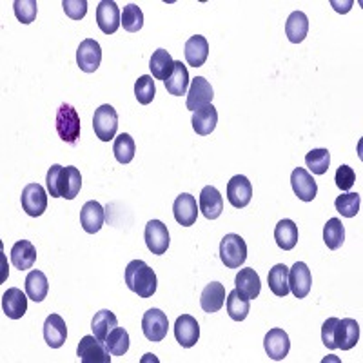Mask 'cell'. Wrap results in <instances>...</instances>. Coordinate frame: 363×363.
<instances>
[{
    "label": "cell",
    "instance_id": "44",
    "mask_svg": "<svg viewBox=\"0 0 363 363\" xmlns=\"http://www.w3.org/2000/svg\"><path fill=\"white\" fill-rule=\"evenodd\" d=\"M13 11H15V17H17L18 22H22V24H31L37 18V0H15Z\"/></svg>",
    "mask_w": 363,
    "mask_h": 363
},
{
    "label": "cell",
    "instance_id": "18",
    "mask_svg": "<svg viewBox=\"0 0 363 363\" xmlns=\"http://www.w3.org/2000/svg\"><path fill=\"white\" fill-rule=\"evenodd\" d=\"M359 342V325L352 318H343L338 320L335 330V343L336 349L342 351H351L352 347Z\"/></svg>",
    "mask_w": 363,
    "mask_h": 363
},
{
    "label": "cell",
    "instance_id": "7",
    "mask_svg": "<svg viewBox=\"0 0 363 363\" xmlns=\"http://www.w3.org/2000/svg\"><path fill=\"white\" fill-rule=\"evenodd\" d=\"M111 352L106 349L104 342H100L95 335L84 336L77 349V356L82 363H111Z\"/></svg>",
    "mask_w": 363,
    "mask_h": 363
},
{
    "label": "cell",
    "instance_id": "6",
    "mask_svg": "<svg viewBox=\"0 0 363 363\" xmlns=\"http://www.w3.org/2000/svg\"><path fill=\"white\" fill-rule=\"evenodd\" d=\"M169 330V320L160 309H149L142 318V333L149 342H162Z\"/></svg>",
    "mask_w": 363,
    "mask_h": 363
},
{
    "label": "cell",
    "instance_id": "46",
    "mask_svg": "<svg viewBox=\"0 0 363 363\" xmlns=\"http://www.w3.org/2000/svg\"><path fill=\"white\" fill-rule=\"evenodd\" d=\"M64 13L73 21H80L86 17L87 13V2L86 0H64L62 2Z\"/></svg>",
    "mask_w": 363,
    "mask_h": 363
},
{
    "label": "cell",
    "instance_id": "27",
    "mask_svg": "<svg viewBox=\"0 0 363 363\" xmlns=\"http://www.w3.org/2000/svg\"><path fill=\"white\" fill-rule=\"evenodd\" d=\"M193 129L199 133L200 136H207L215 131L216 124H218V111L213 104L206 106L202 109H196L193 113Z\"/></svg>",
    "mask_w": 363,
    "mask_h": 363
},
{
    "label": "cell",
    "instance_id": "35",
    "mask_svg": "<svg viewBox=\"0 0 363 363\" xmlns=\"http://www.w3.org/2000/svg\"><path fill=\"white\" fill-rule=\"evenodd\" d=\"M225 307H227V314H229L231 320H235V322H244L245 318H247L249 311H251L249 298L244 296V294L236 289L227 294Z\"/></svg>",
    "mask_w": 363,
    "mask_h": 363
},
{
    "label": "cell",
    "instance_id": "21",
    "mask_svg": "<svg viewBox=\"0 0 363 363\" xmlns=\"http://www.w3.org/2000/svg\"><path fill=\"white\" fill-rule=\"evenodd\" d=\"M28 294L22 293L18 287H11L2 294V311L11 320H18L28 311Z\"/></svg>",
    "mask_w": 363,
    "mask_h": 363
},
{
    "label": "cell",
    "instance_id": "22",
    "mask_svg": "<svg viewBox=\"0 0 363 363\" xmlns=\"http://www.w3.org/2000/svg\"><path fill=\"white\" fill-rule=\"evenodd\" d=\"M44 340L51 349L62 347L67 340V327L62 316L58 314H50L44 322Z\"/></svg>",
    "mask_w": 363,
    "mask_h": 363
},
{
    "label": "cell",
    "instance_id": "34",
    "mask_svg": "<svg viewBox=\"0 0 363 363\" xmlns=\"http://www.w3.org/2000/svg\"><path fill=\"white\" fill-rule=\"evenodd\" d=\"M274 240H277L278 247L284 251H291L298 244V225L293 220H281L274 227Z\"/></svg>",
    "mask_w": 363,
    "mask_h": 363
},
{
    "label": "cell",
    "instance_id": "12",
    "mask_svg": "<svg viewBox=\"0 0 363 363\" xmlns=\"http://www.w3.org/2000/svg\"><path fill=\"white\" fill-rule=\"evenodd\" d=\"M96 24L104 35L116 33L122 26V13L113 0H102L96 8Z\"/></svg>",
    "mask_w": 363,
    "mask_h": 363
},
{
    "label": "cell",
    "instance_id": "28",
    "mask_svg": "<svg viewBox=\"0 0 363 363\" xmlns=\"http://www.w3.org/2000/svg\"><path fill=\"white\" fill-rule=\"evenodd\" d=\"M37 262V249L28 240H21L11 247V264L18 269V271H26L31 269Z\"/></svg>",
    "mask_w": 363,
    "mask_h": 363
},
{
    "label": "cell",
    "instance_id": "13",
    "mask_svg": "<svg viewBox=\"0 0 363 363\" xmlns=\"http://www.w3.org/2000/svg\"><path fill=\"white\" fill-rule=\"evenodd\" d=\"M213 96H215V91L211 87L209 80H206L203 77H196V79L191 80L189 93H187V109L191 111H196V109H202L206 106H209L213 102Z\"/></svg>",
    "mask_w": 363,
    "mask_h": 363
},
{
    "label": "cell",
    "instance_id": "32",
    "mask_svg": "<svg viewBox=\"0 0 363 363\" xmlns=\"http://www.w3.org/2000/svg\"><path fill=\"white\" fill-rule=\"evenodd\" d=\"M165 89L173 96H182L187 93V86H189V71H187L186 64H182V60L174 62L173 74L165 80Z\"/></svg>",
    "mask_w": 363,
    "mask_h": 363
},
{
    "label": "cell",
    "instance_id": "9",
    "mask_svg": "<svg viewBox=\"0 0 363 363\" xmlns=\"http://www.w3.org/2000/svg\"><path fill=\"white\" fill-rule=\"evenodd\" d=\"M144 238H145V245L153 255H164L169 247V231H167V225L160 220H151L145 225L144 231Z\"/></svg>",
    "mask_w": 363,
    "mask_h": 363
},
{
    "label": "cell",
    "instance_id": "39",
    "mask_svg": "<svg viewBox=\"0 0 363 363\" xmlns=\"http://www.w3.org/2000/svg\"><path fill=\"white\" fill-rule=\"evenodd\" d=\"M135 140L128 133H120L115 138V144H113V153L120 164H129L135 158Z\"/></svg>",
    "mask_w": 363,
    "mask_h": 363
},
{
    "label": "cell",
    "instance_id": "8",
    "mask_svg": "<svg viewBox=\"0 0 363 363\" xmlns=\"http://www.w3.org/2000/svg\"><path fill=\"white\" fill-rule=\"evenodd\" d=\"M22 209L28 213L29 216H42L44 211L48 209V194L40 184H28L22 191L21 196Z\"/></svg>",
    "mask_w": 363,
    "mask_h": 363
},
{
    "label": "cell",
    "instance_id": "25",
    "mask_svg": "<svg viewBox=\"0 0 363 363\" xmlns=\"http://www.w3.org/2000/svg\"><path fill=\"white\" fill-rule=\"evenodd\" d=\"M235 284L236 291H240V293L244 294V296H247L249 300H255V298L260 296V277H258V272H256L255 269H240V272L235 278Z\"/></svg>",
    "mask_w": 363,
    "mask_h": 363
},
{
    "label": "cell",
    "instance_id": "19",
    "mask_svg": "<svg viewBox=\"0 0 363 363\" xmlns=\"http://www.w3.org/2000/svg\"><path fill=\"white\" fill-rule=\"evenodd\" d=\"M311 285H313L311 269L303 262H296L289 269V291L296 298H306L311 293Z\"/></svg>",
    "mask_w": 363,
    "mask_h": 363
},
{
    "label": "cell",
    "instance_id": "23",
    "mask_svg": "<svg viewBox=\"0 0 363 363\" xmlns=\"http://www.w3.org/2000/svg\"><path fill=\"white\" fill-rule=\"evenodd\" d=\"M104 220H106L104 207L99 202H95V200L86 202L82 209H80V223H82L84 231L89 233V235H95V233L102 229Z\"/></svg>",
    "mask_w": 363,
    "mask_h": 363
},
{
    "label": "cell",
    "instance_id": "24",
    "mask_svg": "<svg viewBox=\"0 0 363 363\" xmlns=\"http://www.w3.org/2000/svg\"><path fill=\"white\" fill-rule=\"evenodd\" d=\"M225 303V287L220 281H211L203 287L202 296H200V306L203 313H218Z\"/></svg>",
    "mask_w": 363,
    "mask_h": 363
},
{
    "label": "cell",
    "instance_id": "40",
    "mask_svg": "<svg viewBox=\"0 0 363 363\" xmlns=\"http://www.w3.org/2000/svg\"><path fill=\"white\" fill-rule=\"evenodd\" d=\"M306 164L313 174H325L330 165V153L327 149H313L307 153Z\"/></svg>",
    "mask_w": 363,
    "mask_h": 363
},
{
    "label": "cell",
    "instance_id": "5",
    "mask_svg": "<svg viewBox=\"0 0 363 363\" xmlns=\"http://www.w3.org/2000/svg\"><path fill=\"white\" fill-rule=\"evenodd\" d=\"M93 129L102 142H109L115 138L116 129H118V115L113 106L104 104L96 109L95 116H93Z\"/></svg>",
    "mask_w": 363,
    "mask_h": 363
},
{
    "label": "cell",
    "instance_id": "26",
    "mask_svg": "<svg viewBox=\"0 0 363 363\" xmlns=\"http://www.w3.org/2000/svg\"><path fill=\"white\" fill-rule=\"evenodd\" d=\"M184 55H186V60L189 66L202 67L206 64L207 57H209V44H207L202 35H194L186 42Z\"/></svg>",
    "mask_w": 363,
    "mask_h": 363
},
{
    "label": "cell",
    "instance_id": "45",
    "mask_svg": "<svg viewBox=\"0 0 363 363\" xmlns=\"http://www.w3.org/2000/svg\"><path fill=\"white\" fill-rule=\"evenodd\" d=\"M335 180H336V186H338L342 191L352 189V186H354V182H356L354 169L349 167V165H340L338 171H336Z\"/></svg>",
    "mask_w": 363,
    "mask_h": 363
},
{
    "label": "cell",
    "instance_id": "11",
    "mask_svg": "<svg viewBox=\"0 0 363 363\" xmlns=\"http://www.w3.org/2000/svg\"><path fill=\"white\" fill-rule=\"evenodd\" d=\"M102 62V48L93 38H86L80 42L77 50V64L84 73H95Z\"/></svg>",
    "mask_w": 363,
    "mask_h": 363
},
{
    "label": "cell",
    "instance_id": "33",
    "mask_svg": "<svg viewBox=\"0 0 363 363\" xmlns=\"http://www.w3.org/2000/svg\"><path fill=\"white\" fill-rule=\"evenodd\" d=\"M48 291H50V281L42 271H31L26 277V294L29 296V300L37 301V303L44 301Z\"/></svg>",
    "mask_w": 363,
    "mask_h": 363
},
{
    "label": "cell",
    "instance_id": "29",
    "mask_svg": "<svg viewBox=\"0 0 363 363\" xmlns=\"http://www.w3.org/2000/svg\"><path fill=\"white\" fill-rule=\"evenodd\" d=\"M285 33L293 44H300L306 40L309 33V18L303 11H293L285 22Z\"/></svg>",
    "mask_w": 363,
    "mask_h": 363
},
{
    "label": "cell",
    "instance_id": "10",
    "mask_svg": "<svg viewBox=\"0 0 363 363\" xmlns=\"http://www.w3.org/2000/svg\"><path fill=\"white\" fill-rule=\"evenodd\" d=\"M252 199V186L247 177L236 174L227 182V200L236 209H244Z\"/></svg>",
    "mask_w": 363,
    "mask_h": 363
},
{
    "label": "cell",
    "instance_id": "36",
    "mask_svg": "<svg viewBox=\"0 0 363 363\" xmlns=\"http://www.w3.org/2000/svg\"><path fill=\"white\" fill-rule=\"evenodd\" d=\"M116 327H118V320H116L115 314L108 309L99 311V313L95 314V318H93V322H91L93 335H95L100 342H104V340L108 338L109 333H111L113 329H116Z\"/></svg>",
    "mask_w": 363,
    "mask_h": 363
},
{
    "label": "cell",
    "instance_id": "30",
    "mask_svg": "<svg viewBox=\"0 0 363 363\" xmlns=\"http://www.w3.org/2000/svg\"><path fill=\"white\" fill-rule=\"evenodd\" d=\"M149 69H151V73H153L155 80H162V82H165V80L169 79L174 69V60L169 55V51H165V50L155 51L151 60H149Z\"/></svg>",
    "mask_w": 363,
    "mask_h": 363
},
{
    "label": "cell",
    "instance_id": "37",
    "mask_svg": "<svg viewBox=\"0 0 363 363\" xmlns=\"http://www.w3.org/2000/svg\"><path fill=\"white\" fill-rule=\"evenodd\" d=\"M323 242L330 251H338L345 242V227L338 218H330L323 227Z\"/></svg>",
    "mask_w": 363,
    "mask_h": 363
},
{
    "label": "cell",
    "instance_id": "16",
    "mask_svg": "<svg viewBox=\"0 0 363 363\" xmlns=\"http://www.w3.org/2000/svg\"><path fill=\"white\" fill-rule=\"evenodd\" d=\"M264 347L269 358L274 359V362H281L291 351L289 335L284 329H271L265 335Z\"/></svg>",
    "mask_w": 363,
    "mask_h": 363
},
{
    "label": "cell",
    "instance_id": "15",
    "mask_svg": "<svg viewBox=\"0 0 363 363\" xmlns=\"http://www.w3.org/2000/svg\"><path fill=\"white\" fill-rule=\"evenodd\" d=\"M291 186H293L294 194L301 202H313L318 194V184L309 171L303 167H296L291 174Z\"/></svg>",
    "mask_w": 363,
    "mask_h": 363
},
{
    "label": "cell",
    "instance_id": "43",
    "mask_svg": "<svg viewBox=\"0 0 363 363\" xmlns=\"http://www.w3.org/2000/svg\"><path fill=\"white\" fill-rule=\"evenodd\" d=\"M122 26L129 33H136L140 31L144 26V13L136 4H128L122 11Z\"/></svg>",
    "mask_w": 363,
    "mask_h": 363
},
{
    "label": "cell",
    "instance_id": "3",
    "mask_svg": "<svg viewBox=\"0 0 363 363\" xmlns=\"http://www.w3.org/2000/svg\"><path fill=\"white\" fill-rule=\"evenodd\" d=\"M220 258L227 269H240L247 260V244L240 235H225L220 242Z\"/></svg>",
    "mask_w": 363,
    "mask_h": 363
},
{
    "label": "cell",
    "instance_id": "20",
    "mask_svg": "<svg viewBox=\"0 0 363 363\" xmlns=\"http://www.w3.org/2000/svg\"><path fill=\"white\" fill-rule=\"evenodd\" d=\"M199 209L207 220H216L223 211V199L220 191L213 186H206L200 193Z\"/></svg>",
    "mask_w": 363,
    "mask_h": 363
},
{
    "label": "cell",
    "instance_id": "31",
    "mask_svg": "<svg viewBox=\"0 0 363 363\" xmlns=\"http://www.w3.org/2000/svg\"><path fill=\"white\" fill-rule=\"evenodd\" d=\"M269 289L278 298H285L289 294V267L285 264H278L267 274Z\"/></svg>",
    "mask_w": 363,
    "mask_h": 363
},
{
    "label": "cell",
    "instance_id": "14",
    "mask_svg": "<svg viewBox=\"0 0 363 363\" xmlns=\"http://www.w3.org/2000/svg\"><path fill=\"white\" fill-rule=\"evenodd\" d=\"M199 206H196V199L189 193L178 194L177 200L173 203V215L174 220L180 223L182 227H191L196 223L199 218Z\"/></svg>",
    "mask_w": 363,
    "mask_h": 363
},
{
    "label": "cell",
    "instance_id": "42",
    "mask_svg": "<svg viewBox=\"0 0 363 363\" xmlns=\"http://www.w3.org/2000/svg\"><path fill=\"white\" fill-rule=\"evenodd\" d=\"M155 95H157V87H155L153 77H149V74H142L140 79L136 80V84H135L136 100H138L142 106H147V104L153 102Z\"/></svg>",
    "mask_w": 363,
    "mask_h": 363
},
{
    "label": "cell",
    "instance_id": "4",
    "mask_svg": "<svg viewBox=\"0 0 363 363\" xmlns=\"http://www.w3.org/2000/svg\"><path fill=\"white\" fill-rule=\"evenodd\" d=\"M57 133L66 144L74 145L80 138V116L69 104H62L57 111Z\"/></svg>",
    "mask_w": 363,
    "mask_h": 363
},
{
    "label": "cell",
    "instance_id": "17",
    "mask_svg": "<svg viewBox=\"0 0 363 363\" xmlns=\"http://www.w3.org/2000/svg\"><path fill=\"white\" fill-rule=\"evenodd\" d=\"M174 338H177V342L182 347H186V349L196 345V342L200 338L199 322L191 314H182V316H178L177 323H174Z\"/></svg>",
    "mask_w": 363,
    "mask_h": 363
},
{
    "label": "cell",
    "instance_id": "1",
    "mask_svg": "<svg viewBox=\"0 0 363 363\" xmlns=\"http://www.w3.org/2000/svg\"><path fill=\"white\" fill-rule=\"evenodd\" d=\"M45 186H48V193L53 199H66L73 200L79 196L80 189H82V174L73 165H51L45 177Z\"/></svg>",
    "mask_w": 363,
    "mask_h": 363
},
{
    "label": "cell",
    "instance_id": "38",
    "mask_svg": "<svg viewBox=\"0 0 363 363\" xmlns=\"http://www.w3.org/2000/svg\"><path fill=\"white\" fill-rule=\"evenodd\" d=\"M104 345L113 356H124L129 351V333L122 327H116L104 340Z\"/></svg>",
    "mask_w": 363,
    "mask_h": 363
},
{
    "label": "cell",
    "instance_id": "41",
    "mask_svg": "<svg viewBox=\"0 0 363 363\" xmlns=\"http://www.w3.org/2000/svg\"><path fill=\"white\" fill-rule=\"evenodd\" d=\"M359 194L358 193H345L340 194L336 199L335 207L340 215L345 216V218H354L359 213Z\"/></svg>",
    "mask_w": 363,
    "mask_h": 363
},
{
    "label": "cell",
    "instance_id": "47",
    "mask_svg": "<svg viewBox=\"0 0 363 363\" xmlns=\"http://www.w3.org/2000/svg\"><path fill=\"white\" fill-rule=\"evenodd\" d=\"M336 323H338V318H329V320H325V323L322 325V342L329 351H335L336 349V343H335Z\"/></svg>",
    "mask_w": 363,
    "mask_h": 363
},
{
    "label": "cell",
    "instance_id": "2",
    "mask_svg": "<svg viewBox=\"0 0 363 363\" xmlns=\"http://www.w3.org/2000/svg\"><path fill=\"white\" fill-rule=\"evenodd\" d=\"M124 278L129 291H133L140 298H151L157 293V274L144 260L129 262Z\"/></svg>",
    "mask_w": 363,
    "mask_h": 363
}]
</instances>
